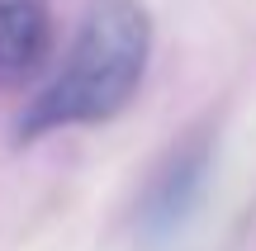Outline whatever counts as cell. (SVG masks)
Instances as JSON below:
<instances>
[{"instance_id":"cell-3","label":"cell","mask_w":256,"mask_h":251,"mask_svg":"<svg viewBox=\"0 0 256 251\" xmlns=\"http://www.w3.org/2000/svg\"><path fill=\"white\" fill-rule=\"evenodd\" d=\"M204 171H209V142L204 138H190L180 152H171V161L156 171L152 190H147V204H142L147 233H171L190 214V204L204 190Z\"/></svg>"},{"instance_id":"cell-1","label":"cell","mask_w":256,"mask_h":251,"mask_svg":"<svg viewBox=\"0 0 256 251\" xmlns=\"http://www.w3.org/2000/svg\"><path fill=\"white\" fill-rule=\"evenodd\" d=\"M147 47H152L147 9L138 0H100L86 14L62 76L19 119V138L28 142L38 133H48V128L114 119L133 100L138 81H142Z\"/></svg>"},{"instance_id":"cell-2","label":"cell","mask_w":256,"mask_h":251,"mask_svg":"<svg viewBox=\"0 0 256 251\" xmlns=\"http://www.w3.org/2000/svg\"><path fill=\"white\" fill-rule=\"evenodd\" d=\"M52 52L48 0H0V85H24Z\"/></svg>"}]
</instances>
